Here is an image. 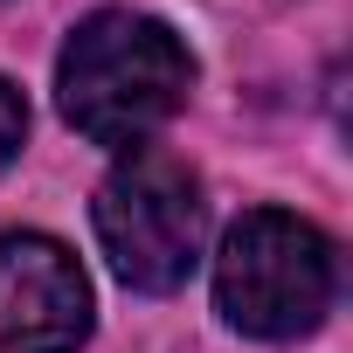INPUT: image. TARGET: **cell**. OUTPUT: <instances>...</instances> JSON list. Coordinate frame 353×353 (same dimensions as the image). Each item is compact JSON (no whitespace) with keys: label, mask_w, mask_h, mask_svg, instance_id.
Returning <instances> with one entry per match:
<instances>
[{"label":"cell","mask_w":353,"mask_h":353,"mask_svg":"<svg viewBox=\"0 0 353 353\" xmlns=\"http://www.w3.org/2000/svg\"><path fill=\"white\" fill-rule=\"evenodd\" d=\"M208 201L188 159L159 145H132L97 188V243L132 291H181L201 263Z\"/></svg>","instance_id":"cell-3"},{"label":"cell","mask_w":353,"mask_h":353,"mask_svg":"<svg viewBox=\"0 0 353 353\" xmlns=\"http://www.w3.org/2000/svg\"><path fill=\"white\" fill-rule=\"evenodd\" d=\"M188 90H194L188 42L132 8H97L90 21H77L56 63L63 118L90 145H145L188 104Z\"/></svg>","instance_id":"cell-1"},{"label":"cell","mask_w":353,"mask_h":353,"mask_svg":"<svg viewBox=\"0 0 353 353\" xmlns=\"http://www.w3.org/2000/svg\"><path fill=\"white\" fill-rule=\"evenodd\" d=\"M90 332V284L49 236H0V353H77Z\"/></svg>","instance_id":"cell-4"},{"label":"cell","mask_w":353,"mask_h":353,"mask_svg":"<svg viewBox=\"0 0 353 353\" xmlns=\"http://www.w3.org/2000/svg\"><path fill=\"white\" fill-rule=\"evenodd\" d=\"M332 291H339V263H332V243L312 222H298L284 208H256L222 236L215 305L236 332L298 339L332 312Z\"/></svg>","instance_id":"cell-2"},{"label":"cell","mask_w":353,"mask_h":353,"mask_svg":"<svg viewBox=\"0 0 353 353\" xmlns=\"http://www.w3.org/2000/svg\"><path fill=\"white\" fill-rule=\"evenodd\" d=\"M21 139H28V104H21V90L8 77H0V166L21 152Z\"/></svg>","instance_id":"cell-5"}]
</instances>
